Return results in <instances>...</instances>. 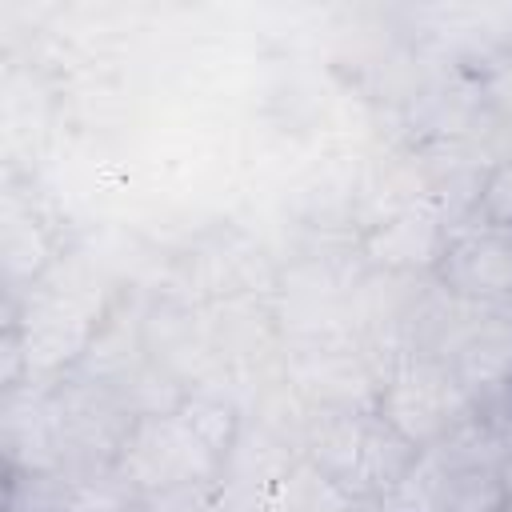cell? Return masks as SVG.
Listing matches in <instances>:
<instances>
[{"instance_id":"1","label":"cell","mask_w":512,"mask_h":512,"mask_svg":"<svg viewBox=\"0 0 512 512\" xmlns=\"http://www.w3.org/2000/svg\"><path fill=\"white\" fill-rule=\"evenodd\" d=\"M240 436L232 404L216 396H184L168 412H144L128 420L116 444L112 472L140 496L216 484Z\"/></svg>"},{"instance_id":"2","label":"cell","mask_w":512,"mask_h":512,"mask_svg":"<svg viewBox=\"0 0 512 512\" xmlns=\"http://www.w3.org/2000/svg\"><path fill=\"white\" fill-rule=\"evenodd\" d=\"M312 464H320L332 480H340L348 492L376 500L396 488V480L416 464L420 448L380 416L372 412H352V408H316L304 424V448Z\"/></svg>"},{"instance_id":"3","label":"cell","mask_w":512,"mask_h":512,"mask_svg":"<svg viewBox=\"0 0 512 512\" xmlns=\"http://www.w3.org/2000/svg\"><path fill=\"white\" fill-rule=\"evenodd\" d=\"M380 416L424 452L468 428L476 420V404L440 356H412L384 380Z\"/></svg>"},{"instance_id":"4","label":"cell","mask_w":512,"mask_h":512,"mask_svg":"<svg viewBox=\"0 0 512 512\" xmlns=\"http://www.w3.org/2000/svg\"><path fill=\"white\" fill-rule=\"evenodd\" d=\"M460 388L472 396V404H488L512 392V312L504 308H480L476 320H464L440 352Z\"/></svg>"},{"instance_id":"5","label":"cell","mask_w":512,"mask_h":512,"mask_svg":"<svg viewBox=\"0 0 512 512\" xmlns=\"http://www.w3.org/2000/svg\"><path fill=\"white\" fill-rule=\"evenodd\" d=\"M436 268L452 296L496 308L500 300H512V232L484 224L460 232L444 244Z\"/></svg>"},{"instance_id":"6","label":"cell","mask_w":512,"mask_h":512,"mask_svg":"<svg viewBox=\"0 0 512 512\" xmlns=\"http://www.w3.org/2000/svg\"><path fill=\"white\" fill-rule=\"evenodd\" d=\"M264 512H376V508L356 492H348L340 480H332L304 452H296L292 464L272 484Z\"/></svg>"},{"instance_id":"7","label":"cell","mask_w":512,"mask_h":512,"mask_svg":"<svg viewBox=\"0 0 512 512\" xmlns=\"http://www.w3.org/2000/svg\"><path fill=\"white\" fill-rule=\"evenodd\" d=\"M508 460V456H504ZM504 460L500 464H472L464 472L460 496L448 512H508V492H504Z\"/></svg>"},{"instance_id":"8","label":"cell","mask_w":512,"mask_h":512,"mask_svg":"<svg viewBox=\"0 0 512 512\" xmlns=\"http://www.w3.org/2000/svg\"><path fill=\"white\" fill-rule=\"evenodd\" d=\"M480 212H484V228H504V232H512V160H504V164L492 172V180L484 184Z\"/></svg>"}]
</instances>
